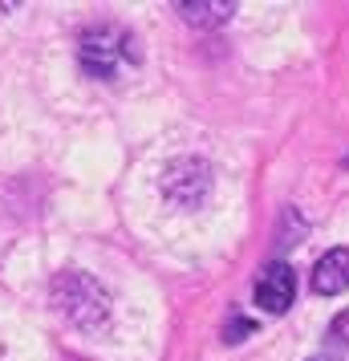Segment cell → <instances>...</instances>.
<instances>
[{"label":"cell","instance_id":"4","mask_svg":"<svg viewBox=\"0 0 349 361\" xmlns=\"http://www.w3.org/2000/svg\"><path fill=\"white\" fill-rule=\"evenodd\" d=\"M293 293H297V276L284 260L264 264V272L256 280V305L264 312H284L293 305Z\"/></svg>","mask_w":349,"mask_h":361},{"label":"cell","instance_id":"6","mask_svg":"<svg viewBox=\"0 0 349 361\" xmlns=\"http://www.w3.org/2000/svg\"><path fill=\"white\" fill-rule=\"evenodd\" d=\"M179 8V17L187 25H200V29H212V25H224V20H232L235 4L232 0H183V4H175Z\"/></svg>","mask_w":349,"mask_h":361},{"label":"cell","instance_id":"1","mask_svg":"<svg viewBox=\"0 0 349 361\" xmlns=\"http://www.w3.org/2000/svg\"><path fill=\"white\" fill-rule=\"evenodd\" d=\"M78 57H82V69L90 78L114 82L122 69L138 61V41H134L126 29H118V25H94V29L82 33Z\"/></svg>","mask_w":349,"mask_h":361},{"label":"cell","instance_id":"3","mask_svg":"<svg viewBox=\"0 0 349 361\" xmlns=\"http://www.w3.org/2000/svg\"><path fill=\"white\" fill-rule=\"evenodd\" d=\"M212 191V166L203 159H175L163 171V195L175 207H200Z\"/></svg>","mask_w":349,"mask_h":361},{"label":"cell","instance_id":"9","mask_svg":"<svg viewBox=\"0 0 349 361\" xmlns=\"http://www.w3.org/2000/svg\"><path fill=\"white\" fill-rule=\"evenodd\" d=\"M345 166H349V159H345Z\"/></svg>","mask_w":349,"mask_h":361},{"label":"cell","instance_id":"8","mask_svg":"<svg viewBox=\"0 0 349 361\" xmlns=\"http://www.w3.org/2000/svg\"><path fill=\"white\" fill-rule=\"evenodd\" d=\"M309 361H337V357H329V353H321V357H309Z\"/></svg>","mask_w":349,"mask_h":361},{"label":"cell","instance_id":"5","mask_svg":"<svg viewBox=\"0 0 349 361\" xmlns=\"http://www.w3.org/2000/svg\"><path fill=\"white\" fill-rule=\"evenodd\" d=\"M349 288V247H329L313 268V293L337 296Z\"/></svg>","mask_w":349,"mask_h":361},{"label":"cell","instance_id":"2","mask_svg":"<svg viewBox=\"0 0 349 361\" xmlns=\"http://www.w3.org/2000/svg\"><path fill=\"white\" fill-rule=\"evenodd\" d=\"M53 305L66 312L78 329H106L110 321V296L94 276L85 272H61L53 280Z\"/></svg>","mask_w":349,"mask_h":361},{"label":"cell","instance_id":"7","mask_svg":"<svg viewBox=\"0 0 349 361\" xmlns=\"http://www.w3.org/2000/svg\"><path fill=\"white\" fill-rule=\"evenodd\" d=\"M252 329H256V325H252L248 317H240V312H235L232 321H228V325H224V341H228V345H235V341H244V337H248Z\"/></svg>","mask_w":349,"mask_h":361}]
</instances>
